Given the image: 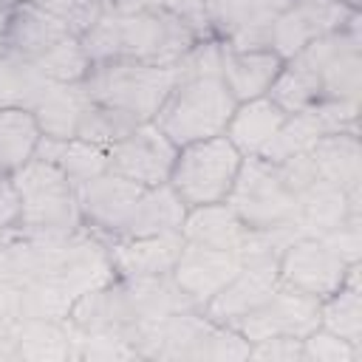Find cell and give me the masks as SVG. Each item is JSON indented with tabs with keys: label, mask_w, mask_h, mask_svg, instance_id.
Instances as JSON below:
<instances>
[{
	"label": "cell",
	"mask_w": 362,
	"mask_h": 362,
	"mask_svg": "<svg viewBox=\"0 0 362 362\" xmlns=\"http://www.w3.org/2000/svg\"><path fill=\"white\" fill-rule=\"evenodd\" d=\"M240 173V150L226 136H209L184 144L175 156L170 181L173 192L187 206L221 204Z\"/></svg>",
	"instance_id": "obj_1"
},
{
	"label": "cell",
	"mask_w": 362,
	"mask_h": 362,
	"mask_svg": "<svg viewBox=\"0 0 362 362\" xmlns=\"http://www.w3.org/2000/svg\"><path fill=\"white\" fill-rule=\"evenodd\" d=\"M232 119V93L226 82L218 79H195L181 88L173 105L164 110L158 130L173 144H189L198 139L221 136Z\"/></svg>",
	"instance_id": "obj_2"
},
{
	"label": "cell",
	"mask_w": 362,
	"mask_h": 362,
	"mask_svg": "<svg viewBox=\"0 0 362 362\" xmlns=\"http://www.w3.org/2000/svg\"><path fill=\"white\" fill-rule=\"evenodd\" d=\"M173 141L156 127H144L130 133L113 153L110 167L122 173L127 181H141V184H158L164 175L173 170Z\"/></svg>",
	"instance_id": "obj_3"
},
{
	"label": "cell",
	"mask_w": 362,
	"mask_h": 362,
	"mask_svg": "<svg viewBox=\"0 0 362 362\" xmlns=\"http://www.w3.org/2000/svg\"><path fill=\"white\" fill-rule=\"evenodd\" d=\"M342 257L331 252V246L305 240L291 246L286 257V277L305 294H325L342 286Z\"/></svg>",
	"instance_id": "obj_4"
},
{
	"label": "cell",
	"mask_w": 362,
	"mask_h": 362,
	"mask_svg": "<svg viewBox=\"0 0 362 362\" xmlns=\"http://www.w3.org/2000/svg\"><path fill=\"white\" fill-rule=\"evenodd\" d=\"M286 122V113L280 105L269 102V99H252L246 107H240L238 113H232L229 124H226V139L238 147V150H260L266 144H272L280 136V127Z\"/></svg>",
	"instance_id": "obj_5"
},
{
	"label": "cell",
	"mask_w": 362,
	"mask_h": 362,
	"mask_svg": "<svg viewBox=\"0 0 362 362\" xmlns=\"http://www.w3.org/2000/svg\"><path fill=\"white\" fill-rule=\"evenodd\" d=\"M277 74V59L272 54H232L223 59V82L229 93L255 99L263 93Z\"/></svg>",
	"instance_id": "obj_6"
},
{
	"label": "cell",
	"mask_w": 362,
	"mask_h": 362,
	"mask_svg": "<svg viewBox=\"0 0 362 362\" xmlns=\"http://www.w3.org/2000/svg\"><path fill=\"white\" fill-rule=\"evenodd\" d=\"M37 141H40L37 122L25 110H20V107L0 110V156H3L6 167L25 164L31 150L37 147Z\"/></svg>",
	"instance_id": "obj_7"
},
{
	"label": "cell",
	"mask_w": 362,
	"mask_h": 362,
	"mask_svg": "<svg viewBox=\"0 0 362 362\" xmlns=\"http://www.w3.org/2000/svg\"><path fill=\"white\" fill-rule=\"evenodd\" d=\"M17 218H23L20 192L14 184H8V178H0V226L14 223Z\"/></svg>",
	"instance_id": "obj_8"
},
{
	"label": "cell",
	"mask_w": 362,
	"mask_h": 362,
	"mask_svg": "<svg viewBox=\"0 0 362 362\" xmlns=\"http://www.w3.org/2000/svg\"><path fill=\"white\" fill-rule=\"evenodd\" d=\"M0 170H6V161H3V156H0Z\"/></svg>",
	"instance_id": "obj_9"
}]
</instances>
